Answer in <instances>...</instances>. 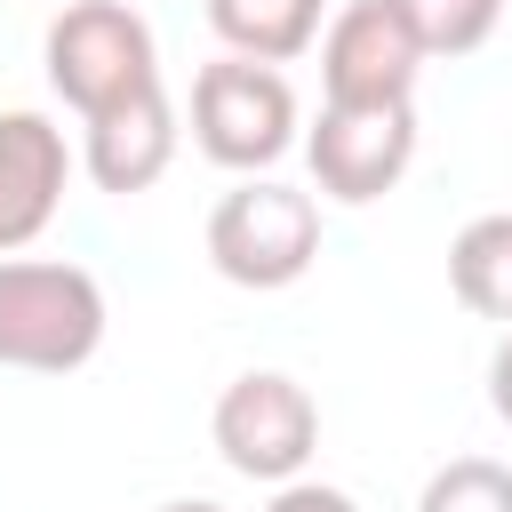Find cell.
Here are the masks:
<instances>
[{"label":"cell","mask_w":512,"mask_h":512,"mask_svg":"<svg viewBox=\"0 0 512 512\" xmlns=\"http://www.w3.org/2000/svg\"><path fill=\"white\" fill-rule=\"evenodd\" d=\"M104 288L56 256H0V368L64 376L88 368L104 344Z\"/></svg>","instance_id":"1"},{"label":"cell","mask_w":512,"mask_h":512,"mask_svg":"<svg viewBox=\"0 0 512 512\" xmlns=\"http://www.w3.org/2000/svg\"><path fill=\"white\" fill-rule=\"evenodd\" d=\"M320 256V200L280 176H240L208 208V264L232 288H296Z\"/></svg>","instance_id":"2"},{"label":"cell","mask_w":512,"mask_h":512,"mask_svg":"<svg viewBox=\"0 0 512 512\" xmlns=\"http://www.w3.org/2000/svg\"><path fill=\"white\" fill-rule=\"evenodd\" d=\"M40 56H48V88H56L80 120L160 80L152 24H144L128 0H72V8H56Z\"/></svg>","instance_id":"3"},{"label":"cell","mask_w":512,"mask_h":512,"mask_svg":"<svg viewBox=\"0 0 512 512\" xmlns=\"http://www.w3.org/2000/svg\"><path fill=\"white\" fill-rule=\"evenodd\" d=\"M192 144L232 168V176H264L288 144H296V88L280 64H248V56H216L192 72Z\"/></svg>","instance_id":"4"},{"label":"cell","mask_w":512,"mask_h":512,"mask_svg":"<svg viewBox=\"0 0 512 512\" xmlns=\"http://www.w3.org/2000/svg\"><path fill=\"white\" fill-rule=\"evenodd\" d=\"M208 440H216V456H224L240 480L280 488V480H296V472L320 456V408H312V392H304L296 376L248 368V376H232V384L216 392Z\"/></svg>","instance_id":"5"},{"label":"cell","mask_w":512,"mask_h":512,"mask_svg":"<svg viewBox=\"0 0 512 512\" xmlns=\"http://www.w3.org/2000/svg\"><path fill=\"white\" fill-rule=\"evenodd\" d=\"M416 72H424V48H416V32L392 0H344L328 16V32H320V104H344V112L416 104Z\"/></svg>","instance_id":"6"},{"label":"cell","mask_w":512,"mask_h":512,"mask_svg":"<svg viewBox=\"0 0 512 512\" xmlns=\"http://www.w3.org/2000/svg\"><path fill=\"white\" fill-rule=\"evenodd\" d=\"M304 160H312V184L344 208H368L384 200L408 160H416V104H384V112H344V104H320V128L304 136Z\"/></svg>","instance_id":"7"},{"label":"cell","mask_w":512,"mask_h":512,"mask_svg":"<svg viewBox=\"0 0 512 512\" xmlns=\"http://www.w3.org/2000/svg\"><path fill=\"white\" fill-rule=\"evenodd\" d=\"M168 160H176V104H168L160 80L136 88V96H120V104H104V112H88L80 168H88L96 192H112V200L152 192L168 176Z\"/></svg>","instance_id":"8"},{"label":"cell","mask_w":512,"mask_h":512,"mask_svg":"<svg viewBox=\"0 0 512 512\" xmlns=\"http://www.w3.org/2000/svg\"><path fill=\"white\" fill-rule=\"evenodd\" d=\"M64 184H72L64 128L48 112H0V256L32 248L56 224Z\"/></svg>","instance_id":"9"},{"label":"cell","mask_w":512,"mask_h":512,"mask_svg":"<svg viewBox=\"0 0 512 512\" xmlns=\"http://www.w3.org/2000/svg\"><path fill=\"white\" fill-rule=\"evenodd\" d=\"M208 32L224 40V56L296 64L320 40V0H208Z\"/></svg>","instance_id":"10"},{"label":"cell","mask_w":512,"mask_h":512,"mask_svg":"<svg viewBox=\"0 0 512 512\" xmlns=\"http://www.w3.org/2000/svg\"><path fill=\"white\" fill-rule=\"evenodd\" d=\"M448 288L464 312L512 328V208H488L448 240Z\"/></svg>","instance_id":"11"},{"label":"cell","mask_w":512,"mask_h":512,"mask_svg":"<svg viewBox=\"0 0 512 512\" xmlns=\"http://www.w3.org/2000/svg\"><path fill=\"white\" fill-rule=\"evenodd\" d=\"M392 8L408 16V32H416L424 56H472L504 24V0H392Z\"/></svg>","instance_id":"12"},{"label":"cell","mask_w":512,"mask_h":512,"mask_svg":"<svg viewBox=\"0 0 512 512\" xmlns=\"http://www.w3.org/2000/svg\"><path fill=\"white\" fill-rule=\"evenodd\" d=\"M416 512H512V464L496 456H456L424 480Z\"/></svg>","instance_id":"13"},{"label":"cell","mask_w":512,"mask_h":512,"mask_svg":"<svg viewBox=\"0 0 512 512\" xmlns=\"http://www.w3.org/2000/svg\"><path fill=\"white\" fill-rule=\"evenodd\" d=\"M264 512H360V504H352L344 488H328V480H304V472H296V480H280V488H272V504H264Z\"/></svg>","instance_id":"14"},{"label":"cell","mask_w":512,"mask_h":512,"mask_svg":"<svg viewBox=\"0 0 512 512\" xmlns=\"http://www.w3.org/2000/svg\"><path fill=\"white\" fill-rule=\"evenodd\" d=\"M488 408L512 424V328H504V344H496V360H488Z\"/></svg>","instance_id":"15"},{"label":"cell","mask_w":512,"mask_h":512,"mask_svg":"<svg viewBox=\"0 0 512 512\" xmlns=\"http://www.w3.org/2000/svg\"><path fill=\"white\" fill-rule=\"evenodd\" d=\"M160 512H224V504H208V496H176V504H160Z\"/></svg>","instance_id":"16"}]
</instances>
